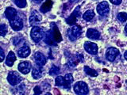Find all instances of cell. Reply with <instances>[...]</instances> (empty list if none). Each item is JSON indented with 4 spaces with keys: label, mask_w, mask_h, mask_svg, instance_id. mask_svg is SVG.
Here are the masks:
<instances>
[{
    "label": "cell",
    "mask_w": 127,
    "mask_h": 95,
    "mask_svg": "<svg viewBox=\"0 0 127 95\" xmlns=\"http://www.w3.org/2000/svg\"><path fill=\"white\" fill-rule=\"evenodd\" d=\"M45 33L41 27L34 26L32 28V30L30 32V36H31L32 40H33L34 42L36 43L40 42L43 39V37H45Z\"/></svg>",
    "instance_id": "1"
},
{
    "label": "cell",
    "mask_w": 127,
    "mask_h": 95,
    "mask_svg": "<svg viewBox=\"0 0 127 95\" xmlns=\"http://www.w3.org/2000/svg\"><path fill=\"white\" fill-rule=\"evenodd\" d=\"M74 91L77 95H87L89 93V89L84 82H77L74 85Z\"/></svg>",
    "instance_id": "2"
},
{
    "label": "cell",
    "mask_w": 127,
    "mask_h": 95,
    "mask_svg": "<svg viewBox=\"0 0 127 95\" xmlns=\"http://www.w3.org/2000/svg\"><path fill=\"white\" fill-rule=\"evenodd\" d=\"M22 79V77L16 71H10L7 76V80L11 86H16L19 84Z\"/></svg>",
    "instance_id": "3"
},
{
    "label": "cell",
    "mask_w": 127,
    "mask_h": 95,
    "mask_svg": "<svg viewBox=\"0 0 127 95\" xmlns=\"http://www.w3.org/2000/svg\"><path fill=\"white\" fill-rule=\"evenodd\" d=\"M68 38L71 41H75L82 34V28L79 25H74L71 29L68 30Z\"/></svg>",
    "instance_id": "4"
},
{
    "label": "cell",
    "mask_w": 127,
    "mask_h": 95,
    "mask_svg": "<svg viewBox=\"0 0 127 95\" xmlns=\"http://www.w3.org/2000/svg\"><path fill=\"white\" fill-rule=\"evenodd\" d=\"M79 9H80V6H78L74 10V11L72 12V13L71 14V15L69 16V17L67 18H66V22L68 24V25H72L77 22L78 18H79V16H80V10H79Z\"/></svg>",
    "instance_id": "5"
},
{
    "label": "cell",
    "mask_w": 127,
    "mask_h": 95,
    "mask_svg": "<svg viewBox=\"0 0 127 95\" xmlns=\"http://www.w3.org/2000/svg\"><path fill=\"white\" fill-rule=\"evenodd\" d=\"M51 32H52V35H53V37L56 42L58 43L62 41V36L61 32H60L57 25L54 22L51 23Z\"/></svg>",
    "instance_id": "6"
},
{
    "label": "cell",
    "mask_w": 127,
    "mask_h": 95,
    "mask_svg": "<svg viewBox=\"0 0 127 95\" xmlns=\"http://www.w3.org/2000/svg\"><path fill=\"white\" fill-rule=\"evenodd\" d=\"M83 47L87 52L91 55H96L98 53V45L95 43L87 41L84 43Z\"/></svg>",
    "instance_id": "7"
},
{
    "label": "cell",
    "mask_w": 127,
    "mask_h": 95,
    "mask_svg": "<svg viewBox=\"0 0 127 95\" xmlns=\"http://www.w3.org/2000/svg\"><path fill=\"white\" fill-rule=\"evenodd\" d=\"M118 55L119 51L116 48H109L106 51V59L110 62H113Z\"/></svg>",
    "instance_id": "8"
},
{
    "label": "cell",
    "mask_w": 127,
    "mask_h": 95,
    "mask_svg": "<svg viewBox=\"0 0 127 95\" xmlns=\"http://www.w3.org/2000/svg\"><path fill=\"white\" fill-rule=\"evenodd\" d=\"M109 11H110V7L108 5V2L104 1L98 3V5L97 6V12L99 15L105 16L109 13Z\"/></svg>",
    "instance_id": "9"
},
{
    "label": "cell",
    "mask_w": 127,
    "mask_h": 95,
    "mask_svg": "<svg viewBox=\"0 0 127 95\" xmlns=\"http://www.w3.org/2000/svg\"><path fill=\"white\" fill-rule=\"evenodd\" d=\"M42 20V17L41 15L38 13V11L37 10H33L31 13V15L30 17V24L31 25H37V24L40 23Z\"/></svg>",
    "instance_id": "10"
},
{
    "label": "cell",
    "mask_w": 127,
    "mask_h": 95,
    "mask_svg": "<svg viewBox=\"0 0 127 95\" xmlns=\"http://www.w3.org/2000/svg\"><path fill=\"white\" fill-rule=\"evenodd\" d=\"M34 60L36 63V65L42 67L46 63L47 59L45 55H44V54L40 52V51H37L34 55Z\"/></svg>",
    "instance_id": "11"
},
{
    "label": "cell",
    "mask_w": 127,
    "mask_h": 95,
    "mask_svg": "<svg viewBox=\"0 0 127 95\" xmlns=\"http://www.w3.org/2000/svg\"><path fill=\"white\" fill-rule=\"evenodd\" d=\"M10 25L14 31H19L23 28V22L21 18L17 17L13 21L10 22Z\"/></svg>",
    "instance_id": "12"
},
{
    "label": "cell",
    "mask_w": 127,
    "mask_h": 95,
    "mask_svg": "<svg viewBox=\"0 0 127 95\" xmlns=\"http://www.w3.org/2000/svg\"><path fill=\"white\" fill-rule=\"evenodd\" d=\"M31 67H32L31 63L30 62H27V61H24V62L20 63L18 66V71L24 74H26L29 73L31 71Z\"/></svg>",
    "instance_id": "13"
},
{
    "label": "cell",
    "mask_w": 127,
    "mask_h": 95,
    "mask_svg": "<svg viewBox=\"0 0 127 95\" xmlns=\"http://www.w3.org/2000/svg\"><path fill=\"white\" fill-rule=\"evenodd\" d=\"M5 15L6 18L11 22L17 18V10L13 7H7L5 10Z\"/></svg>",
    "instance_id": "14"
},
{
    "label": "cell",
    "mask_w": 127,
    "mask_h": 95,
    "mask_svg": "<svg viewBox=\"0 0 127 95\" xmlns=\"http://www.w3.org/2000/svg\"><path fill=\"white\" fill-rule=\"evenodd\" d=\"M87 37L91 40H98L100 38V33L95 29H88L87 31Z\"/></svg>",
    "instance_id": "15"
},
{
    "label": "cell",
    "mask_w": 127,
    "mask_h": 95,
    "mask_svg": "<svg viewBox=\"0 0 127 95\" xmlns=\"http://www.w3.org/2000/svg\"><path fill=\"white\" fill-rule=\"evenodd\" d=\"M30 54V48L29 46L25 45L20 48L19 50L18 51V55L20 58H26L28 57Z\"/></svg>",
    "instance_id": "16"
},
{
    "label": "cell",
    "mask_w": 127,
    "mask_h": 95,
    "mask_svg": "<svg viewBox=\"0 0 127 95\" xmlns=\"http://www.w3.org/2000/svg\"><path fill=\"white\" fill-rule=\"evenodd\" d=\"M53 2L52 0H46V1L41 5V8H40V11L43 14L47 13V12H49L51 10V8L53 7Z\"/></svg>",
    "instance_id": "17"
},
{
    "label": "cell",
    "mask_w": 127,
    "mask_h": 95,
    "mask_svg": "<svg viewBox=\"0 0 127 95\" xmlns=\"http://www.w3.org/2000/svg\"><path fill=\"white\" fill-rule=\"evenodd\" d=\"M45 42L49 45H57V42L54 41V39L52 35L51 29L47 31L45 35Z\"/></svg>",
    "instance_id": "18"
},
{
    "label": "cell",
    "mask_w": 127,
    "mask_h": 95,
    "mask_svg": "<svg viewBox=\"0 0 127 95\" xmlns=\"http://www.w3.org/2000/svg\"><path fill=\"white\" fill-rule=\"evenodd\" d=\"M16 60V56L15 54L13 52V51H10L9 54L7 55L6 56V64L8 67H12L14 65V63Z\"/></svg>",
    "instance_id": "19"
},
{
    "label": "cell",
    "mask_w": 127,
    "mask_h": 95,
    "mask_svg": "<svg viewBox=\"0 0 127 95\" xmlns=\"http://www.w3.org/2000/svg\"><path fill=\"white\" fill-rule=\"evenodd\" d=\"M42 75V71H41V67L36 66L33 68L32 71V76L34 79H38L41 77Z\"/></svg>",
    "instance_id": "20"
},
{
    "label": "cell",
    "mask_w": 127,
    "mask_h": 95,
    "mask_svg": "<svg viewBox=\"0 0 127 95\" xmlns=\"http://www.w3.org/2000/svg\"><path fill=\"white\" fill-rule=\"evenodd\" d=\"M64 82H65V84H64V88L69 90L70 87H71L70 85L73 82L72 74H65V76H64Z\"/></svg>",
    "instance_id": "21"
},
{
    "label": "cell",
    "mask_w": 127,
    "mask_h": 95,
    "mask_svg": "<svg viewBox=\"0 0 127 95\" xmlns=\"http://www.w3.org/2000/svg\"><path fill=\"white\" fill-rule=\"evenodd\" d=\"M95 17V12L93 10H87L84 14H83V18L87 22H90Z\"/></svg>",
    "instance_id": "22"
},
{
    "label": "cell",
    "mask_w": 127,
    "mask_h": 95,
    "mask_svg": "<svg viewBox=\"0 0 127 95\" xmlns=\"http://www.w3.org/2000/svg\"><path fill=\"white\" fill-rule=\"evenodd\" d=\"M84 71L87 75H90V76H91V77H95L98 75V72L94 70V69H91V67H87V66L84 67Z\"/></svg>",
    "instance_id": "23"
},
{
    "label": "cell",
    "mask_w": 127,
    "mask_h": 95,
    "mask_svg": "<svg viewBox=\"0 0 127 95\" xmlns=\"http://www.w3.org/2000/svg\"><path fill=\"white\" fill-rule=\"evenodd\" d=\"M55 83L56 85L58 86H64L65 82H64V77L63 76H57L55 79Z\"/></svg>",
    "instance_id": "24"
},
{
    "label": "cell",
    "mask_w": 127,
    "mask_h": 95,
    "mask_svg": "<svg viewBox=\"0 0 127 95\" xmlns=\"http://www.w3.org/2000/svg\"><path fill=\"white\" fill-rule=\"evenodd\" d=\"M118 20L121 22H126L127 21V13L126 12H121L117 16Z\"/></svg>",
    "instance_id": "25"
},
{
    "label": "cell",
    "mask_w": 127,
    "mask_h": 95,
    "mask_svg": "<svg viewBox=\"0 0 127 95\" xmlns=\"http://www.w3.org/2000/svg\"><path fill=\"white\" fill-rule=\"evenodd\" d=\"M15 5L19 8H24L27 5L26 0H13Z\"/></svg>",
    "instance_id": "26"
},
{
    "label": "cell",
    "mask_w": 127,
    "mask_h": 95,
    "mask_svg": "<svg viewBox=\"0 0 127 95\" xmlns=\"http://www.w3.org/2000/svg\"><path fill=\"white\" fill-rule=\"evenodd\" d=\"M60 73V68L58 67L53 65V67H51V69L49 71V74L50 75H56Z\"/></svg>",
    "instance_id": "27"
},
{
    "label": "cell",
    "mask_w": 127,
    "mask_h": 95,
    "mask_svg": "<svg viewBox=\"0 0 127 95\" xmlns=\"http://www.w3.org/2000/svg\"><path fill=\"white\" fill-rule=\"evenodd\" d=\"M7 33V26L5 24H1L0 25V33H1L2 37H4Z\"/></svg>",
    "instance_id": "28"
},
{
    "label": "cell",
    "mask_w": 127,
    "mask_h": 95,
    "mask_svg": "<svg viewBox=\"0 0 127 95\" xmlns=\"http://www.w3.org/2000/svg\"><path fill=\"white\" fill-rule=\"evenodd\" d=\"M23 41H24L23 38H22V37H14L13 40H12V43H13L15 46H17V45H19V44H21V42Z\"/></svg>",
    "instance_id": "29"
},
{
    "label": "cell",
    "mask_w": 127,
    "mask_h": 95,
    "mask_svg": "<svg viewBox=\"0 0 127 95\" xmlns=\"http://www.w3.org/2000/svg\"><path fill=\"white\" fill-rule=\"evenodd\" d=\"M33 91H34V95H40V94L42 93V90H41V87H40V86H36V87H34Z\"/></svg>",
    "instance_id": "30"
},
{
    "label": "cell",
    "mask_w": 127,
    "mask_h": 95,
    "mask_svg": "<svg viewBox=\"0 0 127 95\" xmlns=\"http://www.w3.org/2000/svg\"><path fill=\"white\" fill-rule=\"evenodd\" d=\"M76 59H78L79 61H80V62H83V55L82 54H79V53H76Z\"/></svg>",
    "instance_id": "31"
},
{
    "label": "cell",
    "mask_w": 127,
    "mask_h": 95,
    "mask_svg": "<svg viewBox=\"0 0 127 95\" xmlns=\"http://www.w3.org/2000/svg\"><path fill=\"white\" fill-rule=\"evenodd\" d=\"M111 3H113L114 5H120L122 3V0H110Z\"/></svg>",
    "instance_id": "32"
},
{
    "label": "cell",
    "mask_w": 127,
    "mask_h": 95,
    "mask_svg": "<svg viewBox=\"0 0 127 95\" xmlns=\"http://www.w3.org/2000/svg\"><path fill=\"white\" fill-rule=\"evenodd\" d=\"M0 55H1V62H2L3 61V59H4V56H5V55H4V51H3V49H2V48H0Z\"/></svg>",
    "instance_id": "33"
},
{
    "label": "cell",
    "mask_w": 127,
    "mask_h": 95,
    "mask_svg": "<svg viewBox=\"0 0 127 95\" xmlns=\"http://www.w3.org/2000/svg\"><path fill=\"white\" fill-rule=\"evenodd\" d=\"M68 1L71 2V3H75V2H78L79 0H68Z\"/></svg>",
    "instance_id": "34"
},
{
    "label": "cell",
    "mask_w": 127,
    "mask_h": 95,
    "mask_svg": "<svg viewBox=\"0 0 127 95\" xmlns=\"http://www.w3.org/2000/svg\"><path fill=\"white\" fill-rule=\"evenodd\" d=\"M33 1L36 2V3H39V2H42L43 0H33Z\"/></svg>",
    "instance_id": "35"
},
{
    "label": "cell",
    "mask_w": 127,
    "mask_h": 95,
    "mask_svg": "<svg viewBox=\"0 0 127 95\" xmlns=\"http://www.w3.org/2000/svg\"><path fill=\"white\" fill-rule=\"evenodd\" d=\"M124 57H125V59L127 60V51H125V54H124Z\"/></svg>",
    "instance_id": "36"
},
{
    "label": "cell",
    "mask_w": 127,
    "mask_h": 95,
    "mask_svg": "<svg viewBox=\"0 0 127 95\" xmlns=\"http://www.w3.org/2000/svg\"><path fill=\"white\" fill-rule=\"evenodd\" d=\"M125 30H126V32L127 33V25H126V27H125Z\"/></svg>",
    "instance_id": "37"
},
{
    "label": "cell",
    "mask_w": 127,
    "mask_h": 95,
    "mask_svg": "<svg viewBox=\"0 0 127 95\" xmlns=\"http://www.w3.org/2000/svg\"><path fill=\"white\" fill-rule=\"evenodd\" d=\"M45 95H52V94H51L50 93H46V94H45Z\"/></svg>",
    "instance_id": "38"
},
{
    "label": "cell",
    "mask_w": 127,
    "mask_h": 95,
    "mask_svg": "<svg viewBox=\"0 0 127 95\" xmlns=\"http://www.w3.org/2000/svg\"><path fill=\"white\" fill-rule=\"evenodd\" d=\"M126 85H127V81H126Z\"/></svg>",
    "instance_id": "39"
}]
</instances>
